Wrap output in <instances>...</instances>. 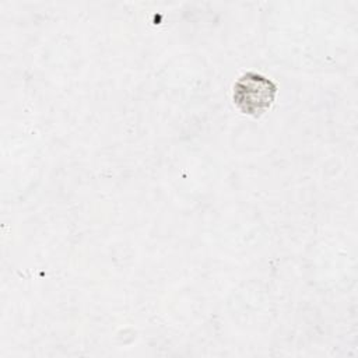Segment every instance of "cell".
Segmentation results:
<instances>
[{"mask_svg": "<svg viewBox=\"0 0 358 358\" xmlns=\"http://www.w3.org/2000/svg\"><path fill=\"white\" fill-rule=\"evenodd\" d=\"M277 85L257 73H246L234 84V105L253 117L262 116L274 103Z\"/></svg>", "mask_w": 358, "mask_h": 358, "instance_id": "6da1fadb", "label": "cell"}]
</instances>
